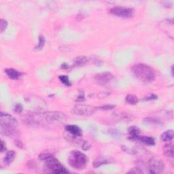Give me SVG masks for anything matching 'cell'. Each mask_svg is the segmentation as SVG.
Returning a JSON list of instances; mask_svg holds the SVG:
<instances>
[{
    "mask_svg": "<svg viewBox=\"0 0 174 174\" xmlns=\"http://www.w3.org/2000/svg\"><path fill=\"white\" fill-rule=\"evenodd\" d=\"M107 161H106L105 159H103L102 160V161H99V160H97V161H95V163H93L94 164V167H98L101 166V165H104V164H107Z\"/></svg>",
    "mask_w": 174,
    "mask_h": 174,
    "instance_id": "obj_22",
    "label": "cell"
},
{
    "mask_svg": "<svg viewBox=\"0 0 174 174\" xmlns=\"http://www.w3.org/2000/svg\"><path fill=\"white\" fill-rule=\"evenodd\" d=\"M7 26H8V22L7 20L2 19L1 22H0V29H1V33H3V31L6 30L7 28Z\"/></svg>",
    "mask_w": 174,
    "mask_h": 174,
    "instance_id": "obj_21",
    "label": "cell"
},
{
    "mask_svg": "<svg viewBox=\"0 0 174 174\" xmlns=\"http://www.w3.org/2000/svg\"><path fill=\"white\" fill-rule=\"evenodd\" d=\"M15 156H16V153L15 151L13 150L8 151L7 152L4 159H3V163H4L6 165H10L13 162L14 160H15Z\"/></svg>",
    "mask_w": 174,
    "mask_h": 174,
    "instance_id": "obj_13",
    "label": "cell"
},
{
    "mask_svg": "<svg viewBox=\"0 0 174 174\" xmlns=\"http://www.w3.org/2000/svg\"><path fill=\"white\" fill-rule=\"evenodd\" d=\"M128 133H129V135H131V137L129 139L133 138L135 137L138 136L139 134L140 133V128H139L137 127H135V126L130 127L129 128H128Z\"/></svg>",
    "mask_w": 174,
    "mask_h": 174,
    "instance_id": "obj_17",
    "label": "cell"
},
{
    "mask_svg": "<svg viewBox=\"0 0 174 174\" xmlns=\"http://www.w3.org/2000/svg\"><path fill=\"white\" fill-rule=\"evenodd\" d=\"M89 61V59L85 56H80L76 58L74 61V65L75 66H82L86 65Z\"/></svg>",
    "mask_w": 174,
    "mask_h": 174,
    "instance_id": "obj_16",
    "label": "cell"
},
{
    "mask_svg": "<svg viewBox=\"0 0 174 174\" xmlns=\"http://www.w3.org/2000/svg\"><path fill=\"white\" fill-rule=\"evenodd\" d=\"M65 130L69 134L72 135L74 137H80L82 135V129L77 125L75 124H68L65 127Z\"/></svg>",
    "mask_w": 174,
    "mask_h": 174,
    "instance_id": "obj_10",
    "label": "cell"
},
{
    "mask_svg": "<svg viewBox=\"0 0 174 174\" xmlns=\"http://www.w3.org/2000/svg\"><path fill=\"white\" fill-rule=\"evenodd\" d=\"M144 172L139 167L133 168L128 172V173H143Z\"/></svg>",
    "mask_w": 174,
    "mask_h": 174,
    "instance_id": "obj_23",
    "label": "cell"
},
{
    "mask_svg": "<svg viewBox=\"0 0 174 174\" xmlns=\"http://www.w3.org/2000/svg\"><path fill=\"white\" fill-rule=\"evenodd\" d=\"M68 161L73 168L81 170L84 169L87 164V157L81 152L73 150L69 155Z\"/></svg>",
    "mask_w": 174,
    "mask_h": 174,
    "instance_id": "obj_4",
    "label": "cell"
},
{
    "mask_svg": "<svg viewBox=\"0 0 174 174\" xmlns=\"http://www.w3.org/2000/svg\"><path fill=\"white\" fill-rule=\"evenodd\" d=\"M59 78L63 84L65 85V86H71V82H69V78H68L67 76H64V75L59 76Z\"/></svg>",
    "mask_w": 174,
    "mask_h": 174,
    "instance_id": "obj_19",
    "label": "cell"
},
{
    "mask_svg": "<svg viewBox=\"0 0 174 174\" xmlns=\"http://www.w3.org/2000/svg\"><path fill=\"white\" fill-rule=\"evenodd\" d=\"M173 136H174L173 131L168 130L161 135V138L162 141H170L173 140Z\"/></svg>",
    "mask_w": 174,
    "mask_h": 174,
    "instance_id": "obj_15",
    "label": "cell"
},
{
    "mask_svg": "<svg viewBox=\"0 0 174 174\" xmlns=\"http://www.w3.org/2000/svg\"><path fill=\"white\" fill-rule=\"evenodd\" d=\"M114 106L112 105H107L105 106H102V107H99V109L100 110H111V109H113L114 108Z\"/></svg>",
    "mask_w": 174,
    "mask_h": 174,
    "instance_id": "obj_25",
    "label": "cell"
},
{
    "mask_svg": "<svg viewBox=\"0 0 174 174\" xmlns=\"http://www.w3.org/2000/svg\"><path fill=\"white\" fill-rule=\"evenodd\" d=\"M125 101L128 104H130V105H135V104H137L138 102V98L137 97L133 95H128L126 98H125Z\"/></svg>",
    "mask_w": 174,
    "mask_h": 174,
    "instance_id": "obj_18",
    "label": "cell"
},
{
    "mask_svg": "<svg viewBox=\"0 0 174 174\" xmlns=\"http://www.w3.org/2000/svg\"><path fill=\"white\" fill-rule=\"evenodd\" d=\"M131 140H136L141 142L146 145L148 146H154L155 144L154 139L151 137H147V136H136L133 138H131Z\"/></svg>",
    "mask_w": 174,
    "mask_h": 174,
    "instance_id": "obj_11",
    "label": "cell"
},
{
    "mask_svg": "<svg viewBox=\"0 0 174 174\" xmlns=\"http://www.w3.org/2000/svg\"><path fill=\"white\" fill-rule=\"evenodd\" d=\"M146 169L150 173H162L165 169V165L161 159L159 157H152L150 159L147 165Z\"/></svg>",
    "mask_w": 174,
    "mask_h": 174,
    "instance_id": "obj_5",
    "label": "cell"
},
{
    "mask_svg": "<svg viewBox=\"0 0 174 174\" xmlns=\"http://www.w3.org/2000/svg\"><path fill=\"white\" fill-rule=\"evenodd\" d=\"M114 79V76L109 72L102 73L95 76V80L97 84L102 86H106L109 85Z\"/></svg>",
    "mask_w": 174,
    "mask_h": 174,
    "instance_id": "obj_9",
    "label": "cell"
},
{
    "mask_svg": "<svg viewBox=\"0 0 174 174\" xmlns=\"http://www.w3.org/2000/svg\"><path fill=\"white\" fill-rule=\"evenodd\" d=\"M6 144L3 141H1V152H3L6 150Z\"/></svg>",
    "mask_w": 174,
    "mask_h": 174,
    "instance_id": "obj_27",
    "label": "cell"
},
{
    "mask_svg": "<svg viewBox=\"0 0 174 174\" xmlns=\"http://www.w3.org/2000/svg\"><path fill=\"white\" fill-rule=\"evenodd\" d=\"M15 111L16 112L20 113L23 111V106L20 105V104H16L15 107Z\"/></svg>",
    "mask_w": 174,
    "mask_h": 174,
    "instance_id": "obj_24",
    "label": "cell"
},
{
    "mask_svg": "<svg viewBox=\"0 0 174 174\" xmlns=\"http://www.w3.org/2000/svg\"><path fill=\"white\" fill-rule=\"evenodd\" d=\"M15 144H16V146H18V147L20 148H22L23 147V143H22V142L20 141H19V140H16V141H15Z\"/></svg>",
    "mask_w": 174,
    "mask_h": 174,
    "instance_id": "obj_26",
    "label": "cell"
},
{
    "mask_svg": "<svg viewBox=\"0 0 174 174\" xmlns=\"http://www.w3.org/2000/svg\"><path fill=\"white\" fill-rule=\"evenodd\" d=\"M40 159L45 161V163H46L45 164H46L47 169H49L52 173L56 174H63L69 173L67 169L65 167L63 166L61 164V163L50 154H48V153H41L40 155Z\"/></svg>",
    "mask_w": 174,
    "mask_h": 174,
    "instance_id": "obj_3",
    "label": "cell"
},
{
    "mask_svg": "<svg viewBox=\"0 0 174 174\" xmlns=\"http://www.w3.org/2000/svg\"><path fill=\"white\" fill-rule=\"evenodd\" d=\"M44 43H45L44 37L40 36L39 37V44H38L37 46L36 47V49H37V50L42 49V48L44 46Z\"/></svg>",
    "mask_w": 174,
    "mask_h": 174,
    "instance_id": "obj_20",
    "label": "cell"
},
{
    "mask_svg": "<svg viewBox=\"0 0 174 174\" xmlns=\"http://www.w3.org/2000/svg\"><path fill=\"white\" fill-rule=\"evenodd\" d=\"M163 150L167 157L173 159V146L171 144H168L164 146L163 147Z\"/></svg>",
    "mask_w": 174,
    "mask_h": 174,
    "instance_id": "obj_14",
    "label": "cell"
},
{
    "mask_svg": "<svg viewBox=\"0 0 174 174\" xmlns=\"http://www.w3.org/2000/svg\"><path fill=\"white\" fill-rule=\"evenodd\" d=\"M132 72L135 77L144 82H151L156 78L154 70L148 65L143 63L135 65L132 68Z\"/></svg>",
    "mask_w": 174,
    "mask_h": 174,
    "instance_id": "obj_2",
    "label": "cell"
},
{
    "mask_svg": "<svg viewBox=\"0 0 174 174\" xmlns=\"http://www.w3.org/2000/svg\"><path fill=\"white\" fill-rule=\"evenodd\" d=\"M5 72L8 77L12 80H18L20 76V73L15 69L9 68L5 69Z\"/></svg>",
    "mask_w": 174,
    "mask_h": 174,
    "instance_id": "obj_12",
    "label": "cell"
},
{
    "mask_svg": "<svg viewBox=\"0 0 174 174\" xmlns=\"http://www.w3.org/2000/svg\"><path fill=\"white\" fill-rule=\"evenodd\" d=\"M0 131L8 137H17L19 135L18 122L9 114L1 112L0 114Z\"/></svg>",
    "mask_w": 174,
    "mask_h": 174,
    "instance_id": "obj_1",
    "label": "cell"
},
{
    "mask_svg": "<svg viewBox=\"0 0 174 174\" xmlns=\"http://www.w3.org/2000/svg\"><path fill=\"white\" fill-rule=\"evenodd\" d=\"M110 12L112 15L122 18H130L133 16V10L125 7L116 6L110 10Z\"/></svg>",
    "mask_w": 174,
    "mask_h": 174,
    "instance_id": "obj_8",
    "label": "cell"
},
{
    "mask_svg": "<svg viewBox=\"0 0 174 174\" xmlns=\"http://www.w3.org/2000/svg\"><path fill=\"white\" fill-rule=\"evenodd\" d=\"M48 124L56 123V122H63L67 119V116L64 113L58 111H50L42 114Z\"/></svg>",
    "mask_w": 174,
    "mask_h": 174,
    "instance_id": "obj_6",
    "label": "cell"
},
{
    "mask_svg": "<svg viewBox=\"0 0 174 174\" xmlns=\"http://www.w3.org/2000/svg\"><path fill=\"white\" fill-rule=\"evenodd\" d=\"M112 131L113 132V133H111V132H110V134L112 135H115V136H119V135H120L119 132H118L116 130H112Z\"/></svg>",
    "mask_w": 174,
    "mask_h": 174,
    "instance_id": "obj_28",
    "label": "cell"
},
{
    "mask_svg": "<svg viewBox=\"0 0 174 174\" xmlns=\"http://www.w3.org/2000/svg\"><path fill=\"white\" fill-rule=\"evenodd\" d=\"M97 108L89 105H76L72 109V112L78 116H90L95 112Z\"/></svg>",
    "mask_w": 174,
    "mask_h": 174,
    "instance_id": "obj_7",
    "label": "cell"
}]
</instances>
